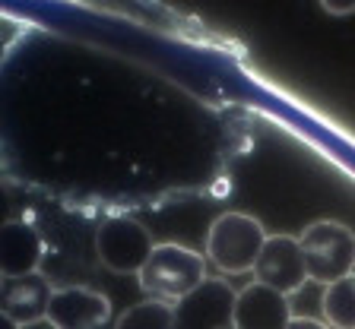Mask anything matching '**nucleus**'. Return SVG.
<instances>
[{
    "label": "nucleus",
    "instance_id": "1",
    "mask_svg": "<svg viewBox=\"0 0 355 329\" xmlns=\"http://www.w3.org/2000/svg\"><path fill=\"white\" fill-rule=\"evenodd\" d=\"M140 288L155 301L178 304L181 298L207 282V256L175 241L155 244L153 256L140 269Z\"/></svg>",
    "mask_w": 355,
    "mask_h": 329
},
{
    "label": "nucleus",
    "instance_id": "2",
    "mask_svg": "<svg viewBox=\"0 0 355 329\" xmlns=\"http://www.w3.org/2000/svg\"><path fill=\"white\" fill-rule=\"evenodd\" d=\"M266 228L248 213H222L207 231V260L225 276L254 272L266 244Z\"/></svg>",
    "mask_w": 355,
    "mask_h": 329
},
{
    "label": "nucleus",
    "instance_id": "3",
    "mask_svg": "<svg viewBox=\"0 0 355 329\" xmlns=\"http://www.w3.org/2000/svg\"><path fill=\"white\" fill-rule=\"evenodd\" d=\"M311 282L333 285L355 272V231L336 219H318L298 234Z\"/></svg>",
    "mask_w": 355,
    "mask_h": 329
},
{
    "label": "nucleus",
    "instance_id": "4",
    "mask_svg": "<svg viewBox=\"0 0 355 329\" xmlns=\"http://www.w3.org/2000/svg\"><path fill=\"white\" fill-rule=\"evenodd\" d=\"M155 241L149 228L133 215H111L96 231V254L105 269L118 276H140L146 260L153 256Z\"/></svg>",
    "mask_w": 355,
    "mask_h": 329
},
{
    "label": "nucleus",
    "instance_id": "5",
    "mask_svg": "<svg viewBox=\"0 0 355 329\" xmlns=\"http://www.w3.org/2000/svg\"><path fill=\"white\" fill-rule=\"evenodd\" d=\"M238 292L225 278H207L175 304V329H232Z\"/></svg>",
    "mask_w": 355,
    "mask_h": 329
},
{
    "label": "nucleus",
    "instance_id": "6",
    "mask_svg": "<svg viewBox=\"0 0 355 329\" xmlns=\"http://www.w3.org/2000/svg\"><path fill=\"white\" fill-rule=\"evenodd\" d=\"M254 276H257L254 282L276 288L286 298L302 292L311 276H308V263H304L298 238H292V234H270L263 250H260L257 266H254Z\"/></svg>",
    "mask_w": 355,
    "mask_h": 329
},
{
    "label": "nucleus",
    "instance_id": "7",
    "mask_svg": "<svg viewBox=\"0 0 355 329\" xmlns=\"http://www.w3.org/2000/svg\"><path fill=\"white\" fill-rule=\"evenodd\" d=\"M48 320L58 329H108L111 301L96 288L67 285L58 288L48 308Z\"/></svg>",
    "mask_w": 355,
    "mask_h": 329
},
{
    "label": "nucleus",
    "instance_id": "8",
    "mask_svg": "<svg viewBox=\"0 0 355 329\" xmlns=\"http://www.w3.org/2000/svg\"><path fill=\"white\" fill-rule=\"evenodd\" d=\"M292 320H295L292 304L276 288L251 282V285H244L238 292V301H235L238 329H288Z\"/></svg>",
    "mask_w": 355,
    "mask_h": 329
},
{
    "label": "nucleus",
    "instance_id": "9",
    "mask_svg": "<svg viewBox=\"0 0 355 329\" xmlns=\"http://www.w3.org/2000/svg\"><path fill=\"white\" fill-rule=\"evenodd\" d=\"M58 288L48 285V278L42 272L22 278H3V298H0V310L3 320L13 326H29V323L48 320V308Z\"/></svg>",
    "mask_w": 355,
    "mask_h": 329
},
{
    "label": "nucleus",
    "instance_id": "10",
    "mask_svg": "<svg viewBox=\"0 0 355 329\" xmlns=\"http://www.w3.org/2000/svg\"><path fill=\"white\" fill-rule=\"evenodd\" d=\"M44 256V238L35 225L22 219L3 222V244H0V272L3 278H22L35 276L42 269Z\"/></svg>",
    "mask_w": 355,
    "mask_h": 329
},
{
    "label": "nucleus",
    "instance_id": "11",
    "mask_svg": "<svg viewBox=\"0 0 355 329\" xmlns=\"http://www.w3.org/2000/svg\"><path fill=\"white\" fill-rule=\"evenodd\" d=\"M320 317L330 329H355V272L324 288Z\"/></svg>",
    "mask_w": 355,
    "mask_h": 329
},
{
    "label": "nucleus",
    "instance_id": "12",
    "mask_svg": "<svg viewBox=\"0 0 355 329\" xmlns=\"http://www.w3.org/2000/svg\"><path fill=\"white\" fill-rule=\"evenodd\" d=\"M114 329H175V304L146 298L140 304L127 308L114 320Z\"/></svg>",
    "mask_w": 355,
    "mask_h": 329
},
{
    "label": "nucleus",
    "instance_id": "13",
    "mask_svg": "<svg viewBox=\"0 0 355 329\" xmlns=\"http://www.w3.org/2000/svg\"><path fill=\"white\" fill-rule=\"evenodd\" d=\"M288 329H330L324 320H314V317H295L288 323Z\"/></svg>",
    "mask_w": 355,
    "mask_h": 329
},
{
    "label": "nucleus",
    "instance_id": "14",
    "mask_svg": "<svg viewBox=\"0 0 355 329\" xmlns=\"http://www.w3.org/2000/svg\"><path fill=\"white\" fill-rule=\"evenodd\" d=\"M324 10H330L333 16H346V13H355V0H349V3H330V0H324Z\"/></svg>",
    "mask_w": 355,
    "mask_h": 329
},
{
    "label": "nucleus",
    "instance_id": "15",
    "mask_svg": "<svg viewBox=\"0 0 355 329\" xmlns=\"http://www.w3.org/2000/svg\"><path fill=\"white\" fill-rule=\"evenodd\" d=\"M19 329H58L51 320H38V323H29V326H19Z\"/></svg>",
    "mask_w": 355,
    "mask_h": 329
},
{
    "label": "nucleus",
    "instance_id": "16",
    "mask_svg": "<svg viewBox=\"0 0 355 329\" xmlns=\"http://www.w3.org/2000/svg\"><path fill=\"white\" fill-rule=\"evenodd\" d=\"M232 329H238V326H232Z\"/></svg>",
    "mask_w": 355,
    "mask_h": 329
}]
</instances>
